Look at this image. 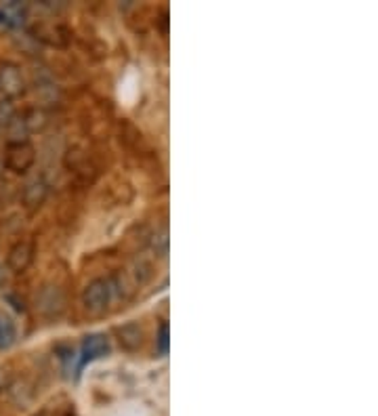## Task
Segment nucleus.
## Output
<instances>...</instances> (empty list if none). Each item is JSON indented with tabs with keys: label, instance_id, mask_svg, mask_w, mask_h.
Listing matches in <instances>:
<instances>
[{
	"label": "nucleus",
	"instance_id": "nucleus-1",
	"mask_svg": "<svg viewBox=\"0 0 378 416\" xmlns=\"http://www.w3.org/2000/svg\"><path fill=\"white\" fill-rule=\"evenodd\" d=\"M36 162V150L30 141H8L4 150V167L15 174H23Z\"/></svg>",
	"mask_w": 378,
	"mask_h": 416
},
{
	"label": "nucleus",
	"instance_id": "nucleus-2",
	"mask_svg": "<svg viewBox=\"0 0 378 416\" xmlns=\"http://www.w3.org/2000/svg\"><path fill=\"white\" fill-rule=\"evenodd\" d=\"M112 301V286L107 280L99 278L86 284V288L82 290V305L88 314H103L110 307Z\"/></svg>",
	"mask_w": 378,
	"mask_h": 416
},
{
	"label": "nucleus",
	"instance_id": "nucleus-3",
	"mask_svg": "<svg viewBox=\"0 0 378 416\" xmlns=\"http://www.w3.org/2000/svg\"><path fill=\"white\" fill-rule=\"evenodd\" d=\"M0 90L6 99H17L25 93V78L19 70V66L4 61L0 64Z\"/></svg>",
	"mask_w": 378,
	"mask_h": 416
},
{
	"label": "nucleus",
	"instance_id": "nucleus-4",
	"mask_svg": "<svg viewBox=\"0 0 378 416\" xmlns=\"http://www.w3.org/2000/svg\"><path fill=\"white\" fill-rule=\"evenodd\" d=\"M34 261V246L30 242H17L13 249L8 250V256H6V267L11 273L19 275V273H25L28 267L32 265Z\"/></svg>",
	"mask_w": 378,
	"mask_h": 416
},
{
	"label": "nucleus",
	"instance_id": "nucleus-5",
	"mask_svg": "<svg viewBox=\"0 0 378 416\" xmlns=\"http://www.w3.org/2000/svg\"><path fill=\"white\" fill-rule=\"evenodd\" d=\"M110 353V340L105 334H88L82 340V359L90 362V359H99L103 355Z\"/></svg>",
	"mask_w": 378,
	"mask_h": 416
},
{
	"label": "nucleus",
	"instance_id": "nucleus-6",
	"mask_svg": "<svg viewBox=\"0 0 378 416\" xmlns=\"http://www.w3.org/2000/svg\"><path fill=\"white\" fill-rule=\"evenodd\" d=\"M47 196H49V185L42 179H36V181L25 185V189H23V204L30 210H36V208H40L45 204Z\"/></svg>",
	"mask_w": 378,
	"mask_h": 416
},
{
	"label": "nucleus",
	"instance_id": "nucleus-7",
	"mask_svg": "<svg viewBox=\"0 0 378 416\" xmlns=\"http://www.w3.org/2000/svg\"><path fill=\"white\" fill-rule=\"evenodd\" d=\"M114 333L118 336V343H120L124 349H129V351L139 349L141 343H143V331H141V326L135 324V322H129V324H124V326H118Z\"/></svg>",
	"mask_w": 378,
	"mask_h": 416
},
{
	"label": "nucleus",
	"instance_id": "nucleus-8",
	"mask_svg": "<svg viewBox=\"0 0 378 416\" xmlns=\"http://www.w3.org/2000/svg\"><path fill=\"white\" fill-rule=\"evenodd\" d=\"M36 36V40H45V42H49V44H57V47H64L66 42H68V32L64 30V28H59V25H47V23H42L40 28H36V32H34Z\"/></svg>",
	"mask_w": 378,
	"mask_h": 416
},
{
	"label": "nucleus",
	"instance_id": "nucleus-9",
	"mask_svg": "<svg viewBox=\"0 0 378 416\" xmlns=\"http://www.w3.org/2000/svg\"><path fill=\"white\" fill-rule=\"evenodd\" d=\"M17 338V328L15 322L8 314L0 311V349H8Z\"/></svg>",
	"mask_w": 378,
	"mask_h": 416
},
{
	"label": "nucleus",
	"instance_id": "nucleus-10",
	"mask_svg": "<svg viewBox=\"0 0 378 416\" xmlns=\"http://www.w3.org/2000/svg\"><path fill=\"white\" fill-rule=\"evenodd\" d=\"M21 118H23V124H25L28 133L30 131H42L47 126V114L42 109H30Z\"/></svg>",
	"mask_w": 378,
	"mask_h": 416
},
{
	"label": "nucleus",
	"instance_id": "nucleus-11",
	"mask_svg": "<svg viewBox=\"0 0 378 416\" xmlns=\"http://www.w3.org/2000/svg\"><path fill=\"white\" fill-rule=\"evenodd\" d=\"M168 246H170V240H168V230L162 227L160 232H155L151 236V250L158 254V256H166L168 254Z\"/></svg>",
	"mask_w": 378,
	"mask_h": 416
},
{
	"label": "nucleus",
	"instance_id": "nucleus-12",
	"mask_svg": "<svg viewBox=\"0 0 378 416\" xmlns=\"http://www.w3.org/2000/svg\"><path fill=\"white\" fill-rule=\"evenodd\" d=\"M15 118V109L8 101H2L0 103V126H6L11 120Z\"/></svg>",
	"mask_w": 378,
	"mask_h": 416
},
{
	"label": "nucleus",
	"instance_id": "nucleus-13",
	"mask_svg": "<svg viewBox=\"0 0 378 416\" xmlns=\"http://www.w3.org/2000/svg\"><path fill=\"white\" fill-rule=\"evenodd\" d=\"M158 349L162 355L168 353V324H162L160 326V333H158Z\"/></svg>",
	"mask_w": 378,
	"mask_h": 416
},
{
	"label": "nucleus",
	"instance_id": "nucleus-14",
	"mask_svg": "<svg viewBox=\"0 0 378 416\" xmlns=\"http://www.w3.org/2000/svg\"><path fill=\"white\" fill-rule=\"evenodd\" d=\"M11 385H13V376L8 372V368H0V393L8 391Z\"/></svg>",
	"mask_w": 378,
	"mask_h": 416
},
{
	"label": "nucleus",
	"instance_id": "nucleus-15",
	"mask_svg": "<svg viewBox=\"0 0 378 416\" xmlns=\"http://www.w3.org/2000/svg\"><path fill=\"white\" fill-rule=\"evenodd\" d=\"M6 282V275H4V269H0V286Z\"/></svg>",
	"mask_w": 378,
	"mask_h": 416
}]
</instances>
